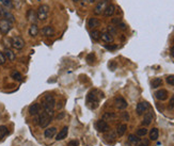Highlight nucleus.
Here are the masks:
<instances>
[{"instance_id": "1", "label": "nucleus", "mask_w": 174, "mask_h": 146, "mask_svg": "<svg viewBox=\"0 0 174 146\" xmlns=\"http://www.w3.org/2000/svg\"><path fill=\"white\" fill-rule=\"evenodd\" d=\"M53 116H54V112H42L41 114L39 115L38 117V124L40 125V127L42 128H46L47 126L50 124L51 120H53Z\"/></svg>"}, {"instance_id": "2", "label": "nucleus", "mask_w": 174, "mask_h": 146, "mask_svg": "<svg viewBox=\"0 0 174 146\" xmlns=\"http://www.w3.org/2000/svg\"><path fill=\"white\" fill-rule=\"evenodd\" d=\"M54 106H56V99L53 95H46L42 99V107L46 112H54Z\"/></svg>"}, {"instance_id": "3", "label": "nucleus", "mask_w": 174, "mask_h": 146, "mask_svg": "<svg viewBox=\"0 0 174 146\" xmlns=\"http://www.w3.org/2000/svg\"><path fill=\"white\" fill-rule=\"evenodd\" d=\"M49 11H50V7H49L47 4H41L38 10H36V17H38V21H44L47 19L49 15Z\"/></svg>"}, {"instance_id": "4", "label": "nucleus", "mask_w": 174, "mask_h": 146, "mask_svg": "<svg viewBox=\"0 0 174 146\" xmlns=\"http://www.w3.org/2000/svg\"><path fill=\"white\" fill-rule=\"evenodd\" d=\"M11 46L13 47V48L17 49V50L23 49L24 47H25V41H24V39L21 36H18V35H16V36H13L11 39Z\"/></svg>"}, {"instance_id": "5", "label": "nucleus", "mask_w": 174, "mask_h": 146, "mask_svg": "<svg viewBox=\"0 0 174 146\" xmlns=\"http://www.w3.org/2000/svg\"><path fill=\"white\" fill-rule=\"evenodd\" d=\"M109 6V0H101L95 6L93 10V13L95 15H101L105 12L106 7Z\"/></svg>"}, {"instance_id": "6", "label": "nucleus", "mask_w": 174, "mask_h": 146, "mask_svg": "<svg viewBox=\"0 0 174 146\" xmlns=\"http://www.w3.org/2000/svg\"><path fill=\"white\" fill-rule=\"evenodd\" d=\"M95 93H96V91H92V92H90L88 94V98H87L88 104L90 105V107L92 109H95L99 102V98L97 97V95H95Z\"/></svg>"}, {"instance_id": "7", "label": "nucleus", "mask_w": 174, "mask_h": 146, "mask_svg": "<svg viewBox=\"0 0 174 146\" xmlns=\"http://www.w3.org/2000/svg\"><path fill=\"white\" fill-rule=\"evenodd\" d=\"M0 13H1V18L6 19V21H10L11 24H13V22H15V17H14V15L11 13V12H9L8 10H6L3 7L1 6L0 7Z\"/></svg>"}, {"instance_id": "8", "label": "nucleus", "mask_w": 174, "mask_h": 146, "mask_svg": "<svg viewBox=\"0 0 174 146\" xmlns=\"http://www.w3.org/2000/svg\"><path fill=\"white\" fill-rule=\"evenodd\" d=\"M12 29V24L6 19L1 18L0 19V32L2 34H8L10 32V30Z\"/></svg>"}, {"instance_id": "9", "label": "nucleus", "mask_w": 174, "mask_h": 146, "mask_svg": "<svg viewBox=\"0 0 174 146\" xmlns=\"http://www.w3.org/2000/svg\"><path fill=\"white\" fill-rule=\"evenodd\" d=\"M114 106L116 107V109L119 110H124L127 108V101H126L125 99H124L123 97H116L115 99H114Z\"/></svg>"}, {"instance_id": "10", "label": "nucleus", "mask_w": 174, "mask_h": 146, "mask_svg": "<svg viewBox=\"0 0 174 146\" xmlns=\"http://www.w3.org/2000/svg\"><path fill=\"white\" fill-rule=\"evenodd\" d=\"M150 108V105H148V102L146 101H140L138 105H137V108H136V112L138 115H142L144 112L146 111V110Z\"/></svg>"}, {"instance_id": "11", "label": "nucleus", "mask_w": 174, "mask_h": 146, "mask_svg": "<svg viewBox=\"0 0 174 146\" xmlns=\"http://www.w3.org/2000/svg\"><path fill=\"white\" fill-rule=\"evenodd\" d=\"M96 128H97V130L99 132H106L109 130V125L107 124L104 120H101L96 123Z\"/></svg>"}, {"instance_id": "12", "label": "nucleus", "mask_w": 174, "mask_h": 146, "mask_svg": "<svg viewBox=\"0 0 174 146\" xmlns=\"http://www.w3.org/2000/svg\"><path fill=\"white\" fill-rule=\"evenodd\" d=\"M41 33L44 36H54V29L51 26H45L41 30Z\"/></svg>"}, {"instance_id": "13", "label": "nucleus", "mask_w": 174, "mask_h": 146, "mask_svg": "<svg viewBox=\"0 0 174 146\" xmlns=\"http://www.w3.org/2000/svg\"><path fill=\"white\" fill-rule=\"evenodd\" d=\"M155 97L157 98L158 100L163 101V100H166L167 98H168V92H167L166 90H163V89L158 90L157 92L155 93Z\"/></svg>"}, {"instance_id": "14", "label": "nucleus", "mask_w": 174, "mask_h": 146, "mask_svg": "<svg viewBox=\"0 0 174 146\" xmlns=\"http://www.w3.org/2000/svg\"><path fill=\"white\" fill-rule=\"evenodd\" d=\"M40 112H41V106L40 104H33L31 105L30 107H29V114L30 115H36V114H40Z\"/></svg>"}, {"instance_id": "15", "label": "nucleus", "mask_w": 174, "mask_h": 146, "mask_svg": "<svg viewBox=\"0 0 174 146\" xmlns=\"http://www.w3.org/2000/svg\"><path fill=\"white\" fill-rule=\"evenodd\" d=\"M57 133V128L56 127H49L45 129L44 131V137L47 138V139H51V138L54 137V134Z\"/></svg>"}, {"instance_id": "16", "label": "nucleus", "mask_w": 174, "mask_h": 146, "mask_svg": "<svg viewBox=\"0 0 174 146\" xmlns=\"http://www.w3.org/2000/svg\"><path fill=\"white\" fill-rule=\"evenodd\" d=\"M153 118H154V114H153V112H152V111L148 112L145 115H144V117H143L142 125H144V126H148L152 122H153Z\"/></svg>"}, {"instance_id": "17", "label": "nucleus", "mask_w": 174, "mask_h": 146, "mask_svg": "<svg viewBox=\"0 0 174 146\" xmlns=\"http://www.w3.org/2000/svg\"><path fill=\"white\" fill-rule=\"evenodd\" d=\"M99 26H101V21H99L97 18H95V17H91V18H89V21H88V27L89 28L94 29V28L99 27Z\"/></svg>"}, {"instance_id": "18", "label": "nucleus", "mask_w": 174, "mask_h": 146, "mask_svg": "<svg viewBox=\"0 0 174 146\" xmlns=\"http://www.w3.org/2000/svg\"><path fill=\"white\" fill-rule=\"evenodd\" d=\"M114 12H115V7H114L113 4L109 3V6L106 7L105 12H104L103 14H104V16H106V17H110L114 14Z\"/></svg>"}, {"instance_id": "19", "label": "nucleus", "mask_w": 174, "mask_h": 146, "mask_svg": "<svg viewBox=\"0 0 174 146\" xmlns=\"http://www.w3.org/2000/svg\"><path fill=\"white\" fill-rule=\"evenodd\" d=\"M39 32H40V29H39L38 25H36V24H31L30 28H29V35L32 36V37H35L36 35L39 34Z\"/></svg>"}, {"instance_id": "20", "label": "nucleus", "mask_w": 174, "mask_h": 146, "mask_svg": "<svg viewBox=\"0 0 174 146\" xmlns=\"http://www.w3.org/2000/svg\"><path fill=\"white\" fill-rule=\"evenodd\" d=\"M101 40H103L105 43H112L113 42V35H111L110 33H108V32H103L101 35Z\"/></svg>"}, {"instance_id": "21", "label": "nucleus", "mask_w": 174, "mask_h": 146, "mask_svg": "<svg viewBox=\"0 0 174 146\" xmlns=\"http://www.w3.org/2000/svg\"><path fill=\"white\" fill-rule=\"evenodd\" d=\"M3 54L6 56L7 60H9V61H14V60H15V58H16L15 54H14V52L12 51L11 49H9V48H6V49H4Z\"/></svg>"}, {"instance_id": "22", "label": "nucleus", "mask_w": 174, "mask_h": 146, "mask_svg": "<svg viewBox=\"0 0 174 146\" xmlns=\"http://www.w3.org/2000/svg\"><path fill=\"white\" fill-rule=\"evenodd\" d=\"M68 127H63L61 129V131L57 134V138H56V140L57 141H61V140H63L64 138H66V135H68Z\"/></svg>"}, {"instance_id": "23", "label": "nucleus", "mask_w": 174, "mask_h": 146, "mask_svg": "<svg viewBox=\"0 0 174 146\" xmlns=\"http://www.w3.org/2000/svg\"><path fill=\"white\" fill-rule=\"evenodd\" d=\"M27 18L29 21H31L32 24H35V21H38V17H36V13L33 10H29L28 13H27Z\"/></svg>"}, {"instance_id": "24", "label": "nucleus", "mask_w": 174, "mask_h": 146, "mask_svg": "<svg viewBox=\"0 0 174 146\" xmlns=\"http://www.w3.org/2000/svg\"><path fill=\"white\" fill-rule=\"evenodd\" d=\"M126 130H127V125H126V124L119 125L118 128H116V134H118L119 137H122V135H123L124 133L126 132Z\"/></svg>"}, {"instance_id": "25", "label": "nucleus", "mask_w": 174, "mask_h": 146, "mask_svg": "<svg viewBox=\"0 0 174 146\" xmlns=\"http://www.w3.org/2000/svg\"><path fill=\"white\" fill-rule=\"evenodd\" d=\"M159 137V131L157 128H152L150 131V140L152 141H156Z\"/></svg>"}, {"instance_id": "26", "label": "nucleus", "mask_w": 174, "mask_h": 146, "mask_svg": "<svg viewBox=\"0 0 174 146\" xmlns=\"http://www.w3.org/2000/svg\"><path fill=\"white\" fill-rule=\"evenodd\" d=\"M151 84H152V87L156 89V87H160V85L162 84V80H161V78H154L151 81Z\"/></svg>"}, {"instance_id": "27", "label": "nucleus", "mask_w": 174, "mask_h": 146, "mask_svg": "<svg viewBox=\"0 0 174 146\" xmlns=\"http://www.w3.org/2000/svg\"><path fill=\"white\" fill-rule=\"evenodd\" d=\"M9 134V129L7 126L1 125L0 126V139H3L6 135Z\"/></svg>"}, {"instance_id": "28", "label": "nucleus", "mask_w": 174, "mask_h": 146, "mask_svg": "<svg viewBox=\"0 0 174 146\" xmlns=\"http://www.w3.org/2000/svg\"><path fill=\"white\" fill-rule=\"evenodd\" d=\"M101 32H99L98 30H93V31H91V37L94 41H99V40H101Z\"/></svg>"}, {"instance_id": "29", "label": "nucleus", "mask_w": 174, "mask_h": 146, "mask_svg": "<svg viewBox=\"0 0 174 146\" xmlns=\"http://www.w3.org/2000/svg\"><path fill=\"white\" fill-rule=\"evenodd\" d=\"M0 3L4 7H8V9H12L13 7V1L12 0H0Z\"/></svg>"}, {"instance_id": "30", "label": "nucleus", "mask_w": 174, "mask_h": 146, "mask_svg": "<svg viewBox=\"0 0 174 146\" xmlns=\"http://www.w3.org/2000/svg\"><path fill=\"white\" fill-rule=\"evenodd\" d=\"M116 115L114 114V113H111V112H107L104 114L103 116V120H113V118H115Z\"/></svg>"}, {"instance_id": "31", "label": "nucleus", "mask_w": 174, "mask_h": 146, "mask_svg": "<svg viewBox=\"0 0 174 146\" xmlns=\"http://www.w3.org/2000/svg\"><path fill=\"white\" fill-rule=\"evenodd\" d=\"M107 30H108L107 32H108V33H110L111 35H114V34L118 33V28L112 26V25H109V26L107 27Z\"/></svg>"}, {"instance_id": "32", "label": "nucleus", "mask_w": 174, "mask_h": 146, "mask_svg": "<svg viewBox=\"0 0 174 146\" xmlns=\"http://www.w3.org/2000/svg\"><path fill=\"white\" fill-rule=\"evenodd\" d=\"M148 133V129L146 128H139L137 130V137H144Z\"/></svg>"}, {"instance_id": "33", "label": "nucleus", "mask_w": 174, "mask_h": 146, "mask_svg": "<svg viewBox=\"0 0 174 146\" xmlns=\"http://www.w3.org/2000/svg\"><path fill=\"white\" fill-rule=\"evenodd\" d=\"M11 76L14 80H16V81H21V73H18V72H13Z\"/></svg>"}, {"instance_id": "34", "label": "nucleus", "mask_w": 174, "mask_h": 146, "mask_svg": "<svg viewBox=\"0 0 174 146\" xmlns=\"http://www.w3.org/2000/svg\"><path fill=\"white\" fill-rule=\"evenodd\" d=\"M87 61H88L89 64H93L94 61H95V54H90L87 56Z\"/></svg>"}, {"instance_id": "35", "label": "nucleus", "mask_w": 174, "mask_h": 146, "mask_svg": "<svg viewBox=\"0 0 174 146\" xmlns=\"http://www.w3.org/2000/svg\"><path fill=\"white\" fill-rule=\"evenodd\" d=\"M128 140H129V142H131V143H135V144H137V143L139 142V138H137V135H134V134H130L128 137Z\"/></svg>"}, {"instance_id": "36", "label": "nucleus", "mask_w": 174, "mask_h": 146, "mask_svg": "<svg viewBox=\"0 0 174 146\" xmlns=\"http://www.w3.org/2000/svg\"><path fill=\"white\" fill-rule=\"evenodd\" d=\"M105 138H106L107 140H111V141H113V140L116 138V135H115V133H114V132H109L108 134L105 135Z\"/></svg>"}, {"instance_id": "37", "label": "nucleus", "mask_w": 174, "mask_h": 146, "mask_svg": "<svg viewBox=\"0 0 174 146\" xmlns=\"http://www.w3.org/2000/svg\"><path fill=\"white\" fill-rule=\"evenodd\" d=\"M137 146H148V140H139V142L136 144Z\"/></svg>"}, {"instance_id": "38", "label": "nucleus", "mask_w": 174, "mask_h": 146, "mask_svg": "<svg viewBox=\"0 0 174 146\" xmlns=\"http://www.w3.org/2000/svg\"><path fill=\"white\" fill-rule=\"evenodd\" d=\"M167 82H168L170 85H173L174 87V76L173 75H170V76L167 77Z\"/></svg>"}, {"instance_id": "39", "label": "nucleus", "mask_w": 174, "mask_h": 146, "mask_svg": "<svg viewBox=\"0 0 174 146\" xmlns=\"http://www.w3.org/2000/svg\"><path fill=\"white\" fill-rule=\"evenodd\" d=\"M7 62V58L3 54V52L0 51V65H3Z\"/></svg>"}, {"instance_id": "40", "label": "nucleus", "mask_w": 174, "mask_h": 146, "mask_svg": "<svg viewBox=\"0 0 174 146\" xmlns=\"http://www.w3.org/2000/svg\"><path fill=\"white\" fill-rule=\"evenodd\" d=\"M174 108V95H172L170 98V101H169V109H173Z\"/></svg>"}, {"instance_id": "41", "label": "nucleus", "mask_w": 174, "mask_h": 146, "mask_svg": "<svg viewBox=\"0 0 174 146\" xmlns=\"http://www.w3.org/2000/svg\"><path fill=\"white\" fill-rule=\"evenodd\" d=\"M80 1H81V4H82V6H87V4L93 3V2L96 1V0H80Z\"/></svg>"}, {"instance_id": "42", "label": "nucleus", "mask_w": 174, "mask_h": 146, "mask_svg": "<svg viewBox=\"0 0 174 146\" xmlns=\"http://www.w3.org/2000/svg\"><path fill=\"white\" fill-rule=\"evenodd\" d=\"M121 117H122V120H129V114L127 112H123L122 113V115H121Z\"/></svg>"}, {"instance_id": "43", "label": "nucleus", "mask_w": 174, "mask_h": 146, "mask_svg": "<svg viewBox=\"0 0 174 146\" xmlns=\"http://www.w3.org/2000/svg\"><path fill=\"white\" fill-rule=\"evenodd\" d=\"M68 146H78L79 145V142L77 140H73V141H71V142H68Z\"/></svg>"}, {"instance_id": "44", "label": "nucleus", "mask_w": 174, "mask_h": 146, "mask_svg": "<svg viewBox=\"0 0 174 146\" xmlns=\"http://www.w3.org/2000/svg\"><path fill=\"white\" fill-rule=\"evenodd\" d=\"M116 27H118V28H120L121 30H126V29H127V26H126L124 22H120V24H119Z\"/></svg>"}, {"instance_id": "45", "label": "nucleus", "mask_w": 174, "mask_h": 146, "mask_svg": "<svg viewBox=\"0 0 174 146\" xmlns=\"http://www.w3.org/2000/svg\"><path fill=\"white\" fill-rule=\"evenodd\" d=\"M120 22H122V21H121V18H119V17H116V18H113L112 19V24L113 25H116V26H118Z\"/></svg>"}, {"instance_id": "46", "label": "nucleus", "mask_w": 174, "mask_h": 146, "mask_svg": "<svg viewBox=\"0 0 174 146\" xmlns=\"http://www.w3.org/2000/svg\"><path fill=\"white\" fill-rule=\"evenodd\" d=\"M63 117H65V113L62 112V113H60V114L58 115V116H57V120H62Z\"/></svg>"}, {"instance_id": "47", "label": "nucleus", "mask_w": 174, "mask_h": 146, "mask_svg": "<svg viewBox=\"0 0 174 146\" xmlns=\"http://www.w3.org/2000/svg\"><path fill=\"white\" fill-rule=\"evenodd\" d=\"M106 48L107 49H116V46H115V45H114V46H109V45H107Z\"/></svg>"}, {"instance_id": "48", "label": "nucleus", "mask_w": 174, "mask_h": 146, "mask_svg": "<svg viewBox=\"0 0 174 146\" xmlns=\"http://www.w3.org/2000/svg\"><path fill=\"white\" fill-rule=\"evenodd\" d=\"M170 52H171V56H172L174 58V46L171 47V50H170Z\"/></svg>"}, {"instance_id": "49", "label": "nucleus", "mask_w": 174, "mask_h": 146, "mask_svg": "<svg viewBox=\"0 0 174 146\" xmlns=\"http://www.w3.org/2000/svg\"><path fill=\"white\" fill-rule=\"evenodd\" d=\"M72 1H73V2H79L80 0H72Z\"/></svg>"}, {"instance_id": "50", "label": "nucleus", "mask_w": 174, "mask_h": 146, "mask_svg": "<svg viewBox=\"0 0 174 146\" xmlns=\"http://www.w3.org/2000/svg\"><path fill=\"white\" fill-rule=\"evenodd\" d=\"M0 7H1V6H0ZM0 19H1V13H0Z\"/></svg>"}]
</instances>
